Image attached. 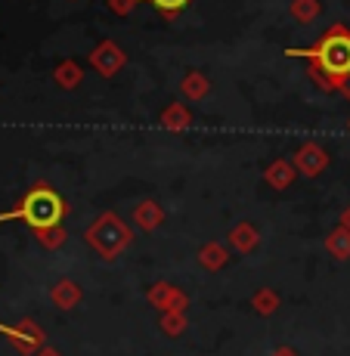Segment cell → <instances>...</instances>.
<instances>
[{"mask_svg": "<svg viewBox=\"0 0 350 356\" xmlns=\"http://www.w3.org/2000/svg\"><path fill=\"white\" fill-rule=\"evenodd\" d=\"M140 3H143V0H109V10H112L115 16L127 19V16H134V10H136Z\"/></svg>", "mask_w": 350, "mask_h": 356, "instance_id": "22", "label": "cell"}, {"mask_svg": "<svg viewBox=\"0 0 350 356\" xmlns=\"http://www.w3.org/2000/svg\"><path fill=\"white\" fill-rule=\"evenodd\" d=\"M84 242L90 245L102 260H115L130 242H134V229H130L115 211H102L90 227H87Z\"/></svg>", "mask_w": 350, "mask_h": 356, "instance_id": "3", "label": "cell"}, {"mask_svg": "<svg viewBox=\"0 0 350 356\" xmlns=\"http://www.w3.org/2000/svg\"><path fill=\"white\" fill-rule=\"evenodd\" d=\"M294 177H298V168H294L292 161H285V159H276L273 164H267V170H264V183L270 189H288L294 183Z\"/></svg>", "mask_w": 350, "mask_h": 356, "instance_id": "9", "label": "cell"}, {"mask_svg": "<svg viewBox=\"0 0 350 356\" xmlns=\"http://www.w3.org/2000/svg\"><path fill=\"white\" fill-rule=\"evenodd\" d=\"M208 90H211V81H208V74H205V72L192 68V72L183 74V81H180V97L186 99V102H202L205 97H208Z\"/></svg>", "mask_w": 350, "mask_h": 356, "instance_id": "10", "label": "cell"}, {"mask_svg": "<svg viewBox=\"0 0 350 356\" xmlns=\"http://www.w3.org/2000/svg\"><path fill=\"white\" fill-rule=\"evenodd\" d=\"M3 334L10 338V344L25 356H34L38 350H44V332H40L31 319H22V323H16V325H3Z\"/></svg>", "mask_w": 350, "mask_h": 356, "instance_id": "5", "label": "cell"}, {"mask_svg": "<svg viewBox=\"0 0 350 356\" xmlns=\"http://www.w3.org/2000/svg\"><path fill=\"white\" fill-rule=\"evenodd\" d=\"M288 13H292L294 22L310 25L313 19L322 13V3H319V0H292V3H288Z\"/></svg>", "mask_w": 350, "mask_h": 356, "instance_id": "17", "label": "cell"}, {"mask_svg": "<svg viewBox=\"0 0 350 356\" xmlns=\"http://www.w3.org/2000/svg\"><path fill=\"white\" fill-rule=\"evenodd\" d=\"M146 298H149V304L152 307H159L161 313H186V307H189V298L183 294L180 289H174V285H168V282H155V285H149V291H146Z\"/></svg>", "mask_w": 350, "mask_h": 356, "instance_id": "7", "label": "cell"}, {"mask_svg": "<svg viewBox=\"0 0 350 356\" xmlns=\"http://www.w3.org/2000/svg\"><path fill=\"white\" fill-rule=\"evenodd\" d=\"M326 248H328V254L332 257L347 260L350 257V229L347 227H335L332 232H328V238H326Z\"/></svg>", "mask_w": 350, "mask_h": 356, "instance_id": "16", "label": "cell"}, {"mask_svg": "<svg viewBox=\"0 0 350 356\" xmlns=\"http://www.w3.org/2000/svg\"><path fill=\"white\" fill-rule=\"evenodd\" d=\"M251 310H255L257 316H273V313L279 310V294L273 289H257L255 298H251Z\"/></svg>", "mask_w": 350, "mask_h": 356, "instance_id": "18", "label": "cell"}, {"mask_svg": "<svg viewBox=\"0 0 350 356\" xmlns=\"http://www.w3.org/2000/svg\"><path fill=\"white\" fill-rule=\"evenodd\" d=\"M341 227H347V229H350V208L344 211V214H341Z\"/></svg>", "mask_w": 350, "mask_h": 356, "instance_id": "25", "label": "cell"}, {"mask_svg": "<svg viewBox=\"0 0 350 356\" xmlns=\"http://www.w3.org/2000/svg\"><path fill=\"white\" fill-rule=\"evenodd\" d=\"M292 164L298 168V174H304V177H319L322 170L328 168V152L319 146V143L307 140V143H301V146H298V152H294Z\"/></svg>", "mask_w": 350, "mask_h": 356, "instance_id": "6", "label": "cell"}, {"mask_svg": "<svg viewBox=\"0 0 350 356\" xmlns=\"http://www.w3.org/2000/svg\"><path fill=\"white\" fill-rule=\"evenodd\" d=\"M149 3H152L155 10H159L161 16H164V19H174L177 13H183V10H186V6L192 3V0H149Z\"/></svg>", "mask_w": 350, "mask_h": 356, "instance_id": "21", "label": "cell"}, {"mask_svg": "<svg viewBox=\"0 0 350 356\" xmlns=\"http://www.w3.org/2000/svg\"><path fill=\"white\" fill-rule=\"evenodd\" d=\"M159 121H161L164 130H189L192 121H196V115H192L189 106H183V102H170V106H164Z\"/></svg>", "mask_w": 350, "mask_h": 356, "instance_id": "13", "label": "cell"}, {"mask_svg": "<svg viewBox=\"0 0 350 356\" xmlns=\"http://www.w3.org/2000/svg\"><path fill=\"white\" fill-rule=\"evenodd\" d=\"M34 356H63V353H59V350H53V347H44V350H38Z\"/></svg>", "mask_w": 350, "mask_h": 356, "instance_id": "24", "label": "cell"}, {"mask_svg": "<svg viewBox=\"0 0 350 356\" xmlns=\"http://www.w3.org/2000/svg\"><path fill=\"white\" fill-rule=\"evenodd\" d=\"M50 300L59 307V310H74L81 304V285L74 279H59L50 289Z\"/></svg>", "mask_w": 350, "mask_h": 356, "instance_id": "12", "label": "cell"}, {"mask_svg": "<svg viewBox=\"0 0 350 356\" xmlns=\"http://www.w3.org/2000/svg\"><path fill=\"white\" fill-rule=\"evenodd\" d=\"M87 63H90V68L100 74V78H115V74L127 65V53L121 50L115 40H100V44L90 50Z\"/></svg>", "mask_w": 350, "mask_h": 356, "instance_id": "4", "label": "cell"}, {"mask_svg": "<svg viewBox=\"0 0 350 356\" xmlns=\"http://www.w3.org/2000/svg\"><path fill=\"white\" fill-rule=\"evenodd\" d=\"M344 97H347V99H350V84H347V87H344Z\"/></svg>", "mask_w": 350, "mask_h": 356, "instance_id": "26", "label": "cell"}, {"mask_svg": "<svg viewBox=\"0 0 350 356\" xmlns=\"http://www.w3.org/2000/svg\"><path fill=\"white\" fill-rule=\"evenodd\" d=\"M285 56L304 59L310 78L326 93H335V90L344 93V87L350 84V29L341 22L328 25L310 47L285 50Z\"/></svg>", "mask_w": 350, "mask_h": 356, "instance_id": "1", "label": "cell"}, {"mask_svg": "<svg viewBox=\"0 0 350 356\" xmlns=\"http://www.w3.org/2000/svg\"><path fill=\"white\" fill-rule=\"evenodd\" d=\"M186 313H161V332L164 334H170V338H180L183 332H186Z\"/></svg>", "mask_w": 350, "mask_h": 356, "instance_id": "20", "label": "cell"}, {"mask_svg": "<svg viewBox=\"0 0 350 356\" xmlns=\"http://www.w3.org/2000/svg\"><path fill=\"white\" fill-rule=\"evenodd\" d=\"M81 81H84V68L74 63V59H63V63L53 68V84L59 90H74V87H81Z\"/></svg>", "mask_w": 350, "mask_h": 356, "instance_id": "14", "label": "cell"}, {"mask_svg": "<svg viewBox=\"0 0 350 356\" xmlns=\"http://www.w3.org/2000/svg\"><path fill=\"white\" fill-rule=\"evenodd\" d=\"M347 130H350V121H347Z\"/></svg>", "mask_w": 350, "mask_h": 356, "instance_id": "27", "label": "cell"}, {"mask_svg": "<svg viewBox=\"0 0 350 356\" xmlns=\"http://www.w3.org/2000/svg\"><path fill=\"white\" fill-rule=\"evenodd\" d=\"M226 242H230V248L239 251V254H251V251H255L257 245H260V232H257L255 223L242 220V223H236V227L230 229Z\"/></svg>", "mask_w": 350, "mask_h": 356, "instance_id": "8", "label": "cell"}, {"mask_svg": "<svg viewBox=\"0 0 350 356\" xmlns=\"http://www.w3.org/2000/svg\"><path fill=\"white\" fill-rule=\"evenodd\" d=\"M134 223L140 229H146V232L159 229L161 223H164V208H161L159 202H152V198H146V202H140L134 208Z\"/></svg>", "mask_w": 350, "mask_h": 356, "instance_id": "11", "label": "cell"}, {"mask_svg": "<svg viewBox=\"0 0 350 356\" xmlns=\"http://www.w3.org/2000/svg\"><path fill=\"white\" fill-rule=\"evenodd\" d=\"M65 217V202L59 198V193L50 186V183H34L29 193L22 195V202L13 211H3L0 214V223L6 220H22L38 232V229H50L59 227Z\"/></svg>", "mask_w": 350, "mask_h": 356, "instance_id": "2", "label": "cell"}, {"mask_svg": "<svg viewBox=\"0 0 350 356\" xmlns=\"http://www.w3.org/2000/svg\"><path fill=\"white\" fill-rule=\"evenodd\" d=\"M198 264H202L208 273H217L230 264V251L223 248V242H214V238H211V242H205L202 248H198Z\"/></svg>", "mask_w": 350, "mask_h": 356, "instance_id": "15", "label": "cell"}, {"mask_svg": "<svg viewBox=\"0 0 350 356\" xmlns=\"http://www.w3.org/2000/svg\"><path fill=\"white\" fill-rule=\"evenodd\" d=\"M270 356H301L298 350H292V347H279V350H273Z\"/></svg>", "mask_w": 350, "mask_h": 356, "instance_id": "23", "label": "cell"}, {"mask_svg": "<svg viewBox=\"0 0 350 356\" xmlns=\"http://www.w3.org/2000/svg\"><path fill=\"white\" fill-rule=\"evenodd\" d=\"M38 236V242L44 245V248H50V251H59L65 245V238H68V232L63 229V223L59 227H50V229H38L34 232Z\"/></svg>", "mask_w": 350, "mask_h": 356, "instance_id": "19", "label": "cell"}]
</instances>
